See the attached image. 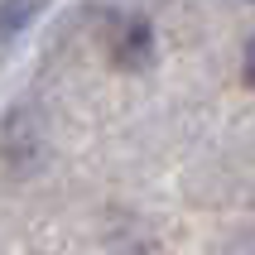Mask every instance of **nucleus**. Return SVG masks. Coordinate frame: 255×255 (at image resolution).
I'll return each instance as SVG.
<instances>
[{"instance_id":"obj_1","label":"nucleus","mask_w":255,"mask_h":255,"mask_svg":"<svg viewBox=\"0 0 255 255\" xmlns=\"http://www.w3.org/2000/svg\"><path fill=\"white\" fill-rule=\"evenodd\" d=\"M101 39H106L111 63L126 68V72L149 68V58H154V24H149L144 14H106Z\"/></svg>"},{"instance_id":"obj_3","label":"nucleus","mask_w":255,"mask_h":255,"mask_svg":"<svg viewBox=\"0 0 255 255\" xmlns=\"http://www.w3.org/2000/svg\"><path fill=\"white\" fill-rule=\"evenodd\" d=\"M246 82H251V87H255V39H251V43H246Z\"/></svg>"},{"instance_id":"obj_2","label":"nucleus","mask_w":255,"mask_h":255,"mask_svg":"<svg viewBox=\"0 0 255 255\" xmlns=\"http://www.w3.org/2000/svg\"><path fill=\"white\" fill-rule=\"evenodd\" d=\"M43 5H48V0H0V39L19 34V29L43 10Z\"/></svg>"}]
</instances>
